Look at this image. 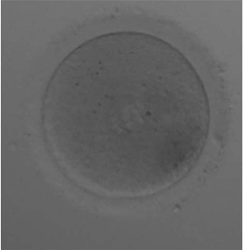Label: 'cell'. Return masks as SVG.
<instances>
[{"instance_id": "obj_1", "label": "cell", "mask_w": 245, "mask_h": 250, "mask_svg": "<svg viewBox=\"0 0 245 250\" xmlns=\"http://www.w3.org/2000/svg\"><path fill=\"white\" fill-rule=\"evenodd\" d=\"M183 96L174 74L117 49L77 79L59 126L106 151L117 180L128 182L169 164L180 140L194 132Z\"/></svg>"}]
</instances>
